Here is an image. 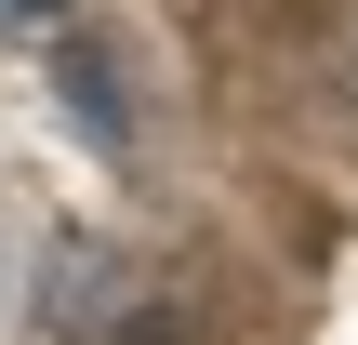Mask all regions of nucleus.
<instances>
[{"label": "nucleus", "mask_w": 358, "mask_h": 345, "mask_svg": "<svg viewBox=\"0 0 358 345\" xmlns=\"http://www.w3.org/2000/svg\"><path fill=\"white\" fill-rule=\"evenodd\" d=\"M53 93H66V120H80L93 146H133V93H120L106 40H53Z\"/></svg>", "instance_id": "f257e3e1"}, {"label": "nucleus", "mask_w": 358, "mask_h": 345, "mask_svg": "<svg viewBox=\"0 0 358 345\" xmlns=\"http://www.w3.org/2000/svg\"><path fill=\"white\" fill-rule=\"evenodd\" d=\"M106 345H186V306H133V319H120Z\"/></svg>", "instance_id": "f03ea898"}, {"label": "nucleus", "mask_w": 358, "mask_h": 345, "mask_svg": "<svg viewBox=\"0 0 358 345\" xmlns=\"http://www.w3.org/2000/svg\"><path fill=\"white\" fill-rule=\"evenodd\" d=\"M0 13H13V27H53V13H66V0H0Z\"/></svg>", "instance_id": "7ed1b4c3"}]
</instances>
